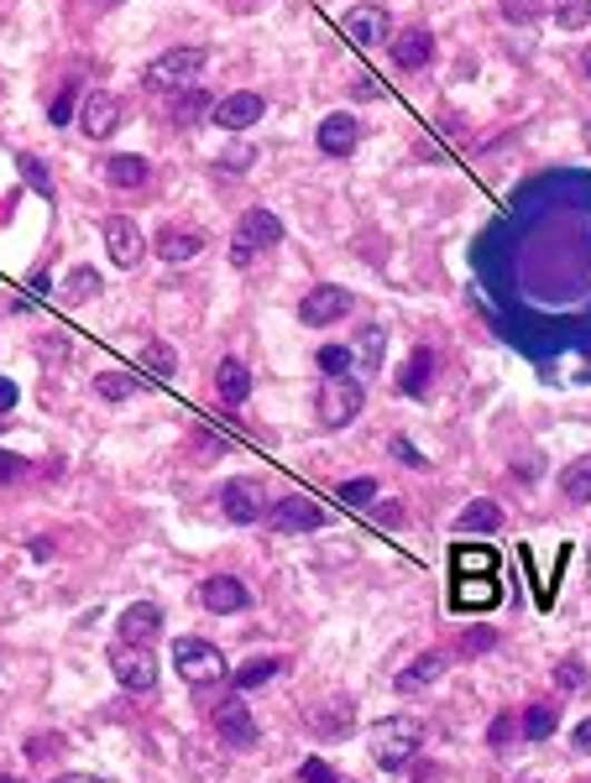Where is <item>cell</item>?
<instances>
[{"mask_svg": "<svg viewBox=\"0 0 591 783\" xmlns=\"http://www.w3.org/2000/svg\"><path fill=\"white\" fill-rule=\"evenodd\" d=\"M424 752V721L418 715H383L372 726V757L387 767V773H403Z\"/></svg>", "mask_w": 591, "mask_h": 783, "instance_id": "6da1fadb", "label": "cell"}, {"mask_svg": "<svg viewBox=\"0 0 591 783\" xmlns=\"http://www.w3.org/2000/svg\"><path fill=\"white\" fill-rule=\"evenodd\" d=\"M174 668L178 680L194 684V690H205V684H220L230 674L226 668V653L209 643V637H174Z\"/></svg>", "mask_w": 591, "mask_h": 783, "instance_id": "7a4b0ae2", "label": "cell"}, {"mask_svg": "<svg viewBox=\"0 0 591 783\" xmlns=\"http://www.w3.org/2000/svg\"><path fill=\"white\" fill-rule=\"evenodd\" d=\"M366 408V392L356 376H325V387H319V397H314V418L325 428H346L356 424Z\"/></svg>", "mask_w": 591, "mask_h": 783, "instance_id": "3957f363", "label": "cell"}, {"mask_svg": "<svg viewBox=\"0 0 591 783\" xmlns=\"http://www.w3.org/2000/svg\"><path fill=\"white\" fill-rule=\"evenodd\" d=\"M209 52L205 48H174L162 52V58H152V69H147V89L152 95H184V89L205 73Z\"/></svg>", "mask_w": 591, "mask_h": 783, "instance_id": "277c9868", "label": "cell"}, {"mask_svg": "<svg viewBox=\"0 0 591 783\" xmlns=\"http://www.w3.org/2000/svg\"><path fill=\"white\" fill-rule=\"evenodd\" d=\"M283 240V220L273 209H246L242 225H236V246H230V261L236 267H252V256L257 251H273Z\"/></svg>", "mask_w": 591, "mask_h": 783, "instance_id": "5b68a950", "label": "cell"}, {"mask_svg": "<svg viewBox=\"0 0 591 783\" xmlns=\"http://www.w3.org/2000/svg\"><path fill=\"white\" fill-rule=\"evenodd\" d=\"M215 736L236 752L257 747V715H252V705H246V690H236V695H226L220 705H215Z\"/></svg>", "mask_w": 591, "mask_h": 783, "instance_id": "8992f818", "label": "cell"}, {"mask_svg": "<svg viewBox=\"0 0 591 783\" xmlns=\"http://www.w3.org/2000/svg\"><path fill=\"white\" fill-rule=\"evenodd\" d=\"M110 674H116L131 695L157 690V658L147 653V643H116L110 647Z\"/></svg>", "mask_w": 591, "mask_h": 783, "instance_id": "52a82bcc", "label": "cell"}, {"mask_svg": "<svg viewBox=\"0 0 591 783\" xmlns=\"http://www.w3.org/2000/svg\"><path fill=\"white\" fill-rule=\"evenodd\" d=\"M267 528H278V533H314V528H325V507L314 502V496H278L273 507H267Z\"/></svg>", "mask_w": 591, "mask_h": 783, "instance_id": "ba28073f", "label": "cell"}, {"mask_svg": "<svg viewBox=\"0 0 591 783\" xmlns=\"http://www.w3.org/2000/svg\"><path fill=\"white\" fill-rule=\"evenodd\" d=\"M351 314V293L335 288V283H319V288L298 304V324H309V329H331Z\"/></svg>", "mask_w": 591, "mask_h": 783, "instance_id": "9c48e42d", "label": "cell"}, {"mask_svg": "<svg viewBox=\"0 0 591 783\" xmlns=\"http://www.w3.org/2000/svg\"><path fill=\"white\" fill-rule=\"evenodd\" d=\"M220 507H226L230 523H242V528H252L257 517H267V502H262V486L252 476H236L226 480V492H220Z\"/></svg>", "mask_w": 591, "mask_h": 783, "instance_id": "30bf717a", "label": "cell"}, {"mask_svg": "<svg viewBox=\"0 0 591 783\" xmlns=\"http://www.w3.org/2000/svg\"><path fill=\"white\" fill-rule=\"evenodd\" d=\"M314 141H319V152L325 157H351L356 147H362V120L351 116V110H335V116L319 120Z\"/></svg>", "mask_w": 591, "mask_h": 783, "instance_id": "8fae6325", "label": "cell"}, {"mask_svg": "<svg viewBox=\"0 0 591 783\" xmlns=\"http://www.w3.org/2000/svg\"><path fill=\"white\" fill-rule=\"evenodd\" d=\"M79 126H85L89 141H110L116 137V126H121V100L105 95V89L85 95V105H79Z\"/></svg>", "mask_w": 591, "mask_h": 783, "instance_id": "7c38bea8", "label": "cell"}, {"mask_svg": "<svg viewBox=\"0 0 591 783\" xmlns=\"http://www.w3.org/2000/svg\"><path fill=\"white\" fill-rule=\"evenodd\" d=\"M199 601H205V612H215V616H236L252 606V591H246L236 575H209L205 585H199Z\"/></svg>", "mask_w": 591, "mask_h": 783, "instance_id": "4fadbf2b", "label": "cell"}, {"mask_svg": "<svg viewBox=\"0 0 591 783\" xmlns=\"http://www.w3.org/2000/svg\"><path fill=\"white\" fill-rule=\"evenodd\" d=\"M209 116H215V126H226V131H246V126H257V120L267 116V100L252 95V89H236V95H226Z\"/></svg>", "mask_w": 591, "mask_h": 783, "instance_id": "5bb4252c", "label": "cell"}, {"mask_svg": "<svg viewBox=\"0 0 591 783\" xmlns=\"http://www.w3.org/2000/svg\"><path fill=\"white\" fill-rule=\"evenodd\" d=\"M341 32H346V42H356V48H377L387 37V11L383 6H351L346 17H341Z\"/></svg>", "mask_w": 591, "mask_h": 783, "instance_id": "9a60e30c", "label": "cell"}, {"mask_svg": "<svg viewBox=\"0 0 591 783\" xmlns=\"http://www.w3.org/2000/svg\"><path fill=\"white\" fill-rule=\"evenodd\" d=\"M105 246H110V261L116 267H137L141 261V230L131 215H110L105 220Z\"/></svg>", "mask_w": 591, "mask_h": 783, "instance_id": "2e32d148", "label": "cell"}, {"mask_svg": "<svg viewBox=\"0 0 591 783\" xmlns=\"http://www.w3.org/2000/svg\"><path fill=\"white\" fill-rule=\"evenodd\" d=\"M116 627H121V643H157V637H162V606H152V601H131Z\"/></svg>", "mask_w": 591, "mask_h": 783, "instance_id": "e0dca14e", "label": "cell"}, {"mask_svg": "<svg viewBox=\"0 0 591 783\" xmlns=\"http://www.w3.org/2000/svg\"><path fill=\"white\" fill-rule=\"evenodd\" d=\"M215 397L226 403V408H242L246 397H252V366L242 356H226L215 366Z\"/></svg>", "mask_w": 591, "mask_h": 783, "instance_id": "ac0fdd59", "label": "cell"}, {"mask_svg": "<svg viewBox=\"0 0 591 783\" xmlns=\"http://www.w3.org/2000/svg\"><path fill=\"white\" fill-rule=\"evenodd\" d=\"M435 58V32L430 27H403L398 37H393V63L398 69H424Z\"/></svg>", "mask_w": 591, "mask_h": 783, "instance_id": "d6986e66", "label": "cell"}, {"mask_svg": "<svg viewBox=\"0 0 591 783\" xmlns=\"http://www.w3.org/2000/svg\"><path fill=\"white\" fill-rule=\"evenodd\" d=\"M440 674H445V653H435V647H430V653H418L414 664H403L393 684H398V695H418V690H430Z\"/></svg>", "mask_w": 591, "mask_h": 783, "instance_id": "ffe728a7", "label": "cell"}, {"mask_svg": "<svg viewBox=\"0 0 591 783\" xmlns=\"http://www.w3.org/2000/svg\"><path fill=\"white\" fill-rule=\"evenodd\" d=\"M205 251V236L199 230H157V256L168 261V267H178V261H194V256Z\"/></svg>", "mask_w": 591, "mask_h": 783, "instance_id": "44dd1931", "label": "cell"}, {"mask_svg": "<svg viewBox=\"0 0 591 783\" xmlns=\"http://www.w3.org/2000/svg\"><path fill=\"white\" fill-rule=\"evenodd\" d=\"M105 178H110V188H141L152 178V168H147V157H137V152H116L105 162Z\"/></svg>", "mask_w": 591, "mask_h": 783, "instance_id": "7402d4cb", "label": "cell"}, {"mask_svg": "<svg viewBox=\"0 0 591 783\" xmlns=\"http://www.w3.org/2000/svg\"><path fill=\"white\" fill-rule=\"evenodd\" d=\"M430 381H435V350H424V345H418L414 356L403 360L398 387L408 392V397H418V392H430Z\"/></svg>", "mask_w": 591, "mask_h": 783, "instance_id": "603a6c76", "label": "cell"}, {"mask_svg": "<svg viewBox=\"0 0 591 783\" xmlns=\"http://www.w3.org/2000/svg\"><path fill=\"white\" fill-rule=\"evenodd\" d=\"M455 528H461V533H476V538H487V533L503 528V507H498V502H471V507H461Z\"/></svg>", "mask_w": 591, "mask_h": 783, "instance_id": "cb8c5ba5", "label": "cell"}, {"mask_svg": "<svg viewBox=\"0 0 591 783\" xmlns=\"http://www.w3.org/2000/svg\"><path fill=\"white\" fill-rule=\"evenodd\" d=\"M560 492H565V502H575V507H591V455H581V460H571L560 470Z\"/></svg>", "mask_w": 591, "mask_h": 783, "instance_id": "d4e9b609", "label": "cell"}, {"mask_svg": "<svg viewBox=\"0 0 591 783\" xmlns=\"http://www.w3.org/2000/svg\"><path fill=\"white\" fill-rule=\"evenodd\" d=\"M351 715H356V705H351L346 695H331V705L314 715V732L325 736V742H335V736H341V732L351 726Z\"/></svg>", "mask_w": 591, "mask_h": 783, "instance_id": "484cf974", "label": "cell"}, {"mask_svg": "<svg viewBox=\"0 0 591 783\" xmlns=\"http://www.w3.org/2000/svg\"><path fill=\"white\" fill-rule=\"evenodd\" d=\"M137 392H141V376H131V371L95 376V397H105V403H126V397H137Z\"/></svg>", "mask_w": 591, "mask_h": 783, "instance_id": "4316f807", "label": "cell"}, {"mask_svg": "<svg viewBox=\"0 0 591 783\" xmlns=\"http://www.w3.org/2000/svg\"><path fill=\"white\" fill-rule=\"evenodd\" d=\"M383 350H387V329L383 324H366L362 335H356V360H362L366 371H383Z\"/></svg>", "mask_w": 591, "mask_h": 783, "instance_id": "83f0119b", "label": "cell"}, {"mask_svg": "<svg viewBox=\"0 0 591 783\" xmlns=\"http://www.w3.org/2000/svg\"><path fill=\"white\" fill-rule=\"evenodd\" d=\"M555 721H560L555 705H550V700H534V705L523 711V736H529V742H544V736L555 732Z\"/></svg>", "mask_w": 591, "mask_h": 783, "instance_id": "f1b7e54d", "label": "cell"}, {"mask_svg": "<svg viewBox=\"0 0 591 783\" xmlns=\"http://www.w3.org/2000/svg\"><path fill=\"white\" fill-rule=\"evenodd\" d=\"M555 690H560V695H587V690H591L587 664H581V658H560V664H555Z\"/></svg>", "mask_w": 591, "mask_h": 783, "instance_id": "f546056e", "label": "cell"}, {"mask_svg": "<svg viewBox=\"0 0 591 783\" xmlns=\"http://www.w3.org/2000/svg\"><path fill=\"white\" fill-rule=\"evenodd\" d=\"M95 293H100V272H95V267H73L69 283H63V298H69V304H85Z\"/></svg>", "mask_w": 591, "mask_h": 783, "instance_id": "4dcf8cb0", "label": "cell"}, {"mask_svg": "<svg viewBox=\"0 0 591 783\" xmlns=\"http://www.w3.org/2000/svg\"><path fill=\"white\" fill-rule=\"evenodd\" d=\"M17 168H21V178H27V184L42 194V199H52V172L42 168V157H37V152H17Z\"/></svg>", "mask_w": 591, "mask_h": 783, "instance_id": "1f68e13d", "label": "cell"}, {"mask_svg": "<svg viewBox=\"0 0 591 783\" xmlns=\"http://www.w3.org/2000/svg\"><path fill=\"white\" fill-rule=\"evenodd\" d=\"M314 360H319V371H325V376H351V366H356V350H351V345H325Z\"/></svg>", "mask_w": 591, "mask_h": 783, "instance_id": "d6a6232c", "label": "cell"}, {"mask_svg": "<svg viewBox=\"0 0 591 783\" xmlns=\"http://www.w3.org/2000/svg\"><path fill=\"white\" fill-rule=\"evenodd\" d=\"M341 502H346V507H372V502H377V480L372 476L341 480Z\"/></svg>", "mask_w": 591, "mask_h": 783, "instance_id": "836d02e7", "label": "cell"}, {"mask_svg": "<svg viewBox=\"0 0 591 783\" xmlns=\"http://www.w3.org/2000/svg\"><path fill=\"white\" fill-rule=\"evenodd\" d=\"M591 21V0H555V27L575 32V27H587Z\"/></svg>", "mask_w": 591, "mask_h": 783, "instance_id": "e575fe53", "label": "cell"}, {"mask_svg": "<svg viewBox=\"0 0 591 783\" xmlns=\"http://www.w3.org/2000/svg\"><path fill=\"white\" fill-rule=\"evenodd\" d=\"M141 360H147V371H152V376H174V371H178L174 345H162V340L147 345V350H141Z\"/></svg>", "mask_w": 591, "mask_h": 783, "instance_id": "d590c367", "label": "cell"}, {"mask_svg": "<svg viewBox=\"0 0 591 783\" xmlns=\"http://www.w3.org/2000/svg\"><path fill=\"white\" fill-rule=\"evenodd\" d=\"M278 674V658H252V664L236 674V690H257V684H267Z\"/></svg>", "mask_w": 591, "mask_h": 783, "instance_id": "8d00e7d4", "label": "cell"}, {"mask_svg": "<svg viewBox=\"0 0 591 783\" xmlns=\"http://www.w3.org/2000/svg\"><path fill=\"white\" fill-rule=\"evenodd\" d=\"M492 647H498V632L492 627H471L466 637H461V653H466V658H482V653H492Z\"/></svg>", "mask_w": 591, "mask_h": 783, "instance_id": "74e56055", "label": "cell"}, {"mask_svg": "<svg viewBox=\"0 0 591 783\" xmlns=\"http://www.w3.org/2000/svg\"><path fill=\"white\" fill-rule=\"evenodd\" d=\"M205 110H215V105H209L205 95H184V100L174 105V120H178V126H194V120L205 116Z\"/></svg>", "mask_w": 591, "mask_h": 783, "instance_id": "f35d334b", "label": "cell"}, {"mask_svg": "<svg viewBox=\"0 0 591 783\" xmlns=\"http://www.w3.org/2000/svg\"><path fill=\"white\" fill-rule=\"evenodd\" d=\"M257 162V152L246 147V141H230L226 152H220V168H230V172H242V168H252Z\"/></svg>", "mask_w": 591, "mask_h": 783, "instance_id": "ab89813d", "label": "cell"}, {"mask_svg": "<svg viewBox=\"0 0 591 783\" xmlns=\"http://www.w3.org/2000/svg\"><path fill=\"white\" fill-rule=\"evenodd\" d=\"M298 779H304V783H325V779H335V773H331L325 757H304V763H298Z\"/></svg>", "mask_w": 591, "mask_h": 783, "instance_id": "60d3db41", "label": "cell"}, {"mask_svg": "<svg viewBox=\"0 0 591 783\" xmlns=\"http://www.w3.org/2000/svg\"><path fill=\"white\" fill-rule=\"evenodd\" d=\"M27 476V460H21V455H6V449H0V486H11V480H21Z\"/></svg>", "mask_w": 591, "mask_h": 783, "instance_id": "b9f144b4", "label": "cell"}, {"mask_svg": "<svg viewBox=\"0 0 591 783\" xmlns=\"http://www.w3.org/2000/svg\"><path fill=\"white\" fill-rule=\"evenodd\" d=\"M48 116H52V126H69V120H73V89H63V95H58V105H52Z\"/></svg>", "mask_w": 591, "mask_h": 783, "instance_id": "7bdbcfd3", "label": "cell"}, {"mask_svg": "<svg viewBox=\"0 0 591 783\" xmlns=\"http://www.w3.org/2000/svg\"><path fill=\"white\" fill-rule=\"evenodd\" d=\"M487 742H492V747H498V752H503V747H508V742H513V721H508V715H498V721H492V732H487Z\"/></svg>", "mask_w": 591, "mask_h": 783, "instance_id": "ee69618b", "label": "cell"}, {"mask_svg": "<svg viewBox=\"0 0 591 783\" xmlns=\"http://www.w3.org/2000/svg\"><path fill=\"white\" fill-rule=\"evenodd\" d=\"M571 747L581 752V757H591V721H581V726H575V736H571Z\"/></svg>", "mask_w": 591, "mask_h": 783, "instance_id": "f6af8a7d", "label": "cell"}, {"mask_svg": "<svg viewBox=\"0 0 591 783\" xmlns=\"http://www.w3.org/2000/svg\"><path fill=\"white\" fill-rule=\"evenodd\" d=\"M199 444H205V449H199V455H215V460H220V455H226V439H220V434H199Z\"/></svg>", "mask_w": 591, "mask_h": 783, "instance_id": "bcb514c9", "label": "cell"}, {"mask_svg": "<svg viewBox=\"0 0 591 783\" xmlns=\"http://www.w3.org/2000/svg\"><path fill=\"white\" fill-rule=\"evenodd\" d=\"M11 408H17V387L0 376V413H11Z\"/></svg>", "mask_w": 591, "mask_h": 783, "instance_id": "7dc6e473", "label": "cell"}, {"mask_svg": "<svg viewBox=\"0 0 591 783\" xmlns=\"http://www.w3.org/2000/svg\"><path fill=\"white\" fill-rule=\"evenodd\" d=\"M377 517H383V523H403V507L398 502H387V507H377Z\"/></svg>", "mask_w": 591, "mask_h": 783, "instance_id": "c3c4849f", "label": "cell"}, {"mask_svg": "<svg viewBox=\"0 0 591 783\" xmlns=\"http://www.w3.org/2000/svg\"><path fill=\"white\" fill-rule=\"evenodd\" d=\"M393 449H398V460H408V465H418V455L408 449V439H393Z\"/></svg>", "mask_w": 591, "mask_h": 783, "instance_id": "681fc988", "label": "cell"}, {"mask_svg": "<svg viewBox=\"0 0 591 783\" xmlns=\"http://www.w3.org/2000/svg\"><path fill=\"white\" fill-rule=\"evenodd\" d=\"M89 6H95V11H110V6H121V0H89Z\"/></svg>", "mask_w": 591, "mask_h": 783, "instance_id": "f907efd6", "label": "cell"}, {"mask_svg": "<svg viewBox=\"0 0 591 783\" xmlns=\"http://www.w3.org/2000/svg\"><path fill=\"white\" fill-rule=\"evenodd\" d=\"M581 63H587V73H591V48H587V58H581Z\"/></svg>", "mask_w": 591, "mask_h": 783, "instance_id": "816d5d0a", "label": "cell"}]
</instances>
